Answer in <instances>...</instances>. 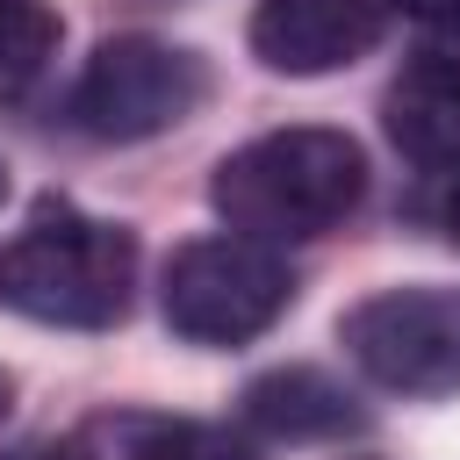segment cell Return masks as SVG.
Instances as JSON below:
<instances>
[{
    "instance_id": "cell-1",
    "label": "cell",
    "mask_w": 460,
    "mask_h": 460,
    "mask_svg": "<svg viewBox=\"0 0 460 460\" xmlns=\"http://www.w3.org/2000/svg\"><path fill=\"white\" fill-rule=\"evenodd\" d=\"M367 194V151L345 129L323 122H295V129H266L237 151L216 158L208 172V201L237 237L259 244H302L338 230Z\"/></svg>"
},
{
    "instance_id": "cell-2",
    "label": "cell",
    "mask_w": 460,
    "mask_h": 460,
    "mask_svg": "<svg viewBox=\"0 0 460 460\" xmlns=\"http://www.w3.org/2000/svg\"><path fill=\"white\" fill-rule=\"evenodd\" d=\"M137 288V230L43 194L29 223L0 244V309L58 331H108L129 316Z\"/></svg>"
},
{
    "instance_id": "cell-3",
    "label": "cell",
    "mask_w": 460,
    "mask_h": 460,
    "mask_svg": "<svg viewBox=\"0 0 460 460\" xmlns=\"http://www.w3.org/2000/svg\"><path fill=\"white\" fill-rule=\"evenodd\" d=\"M295 302V273L273 244L259 237H187L165 259L158 309L187 345H244L273 331Z\"/></svg>"
},
{
    "instance_id": "cell-4",
    "label": "cell",
    "mask_w": 460,
    "mask_h": 460,
    "mask_svg": "<svg viewBox=\"0 0 460 460\" xmlns=\"http://www.w3.org/2000/svg\"><path fill=\"white\" fill-rule=\"evenodd\" d=\"M208 101V58L165 36H108L79 86H72V122L101 144H144L187 122Z\"/></svg>"
},
{
    "instance_id": "cell-5",
    "label": "cell",
    "mask_w": 460,
    "mask_h": 460,
    "mask_svg": "<svg viewBox=\"0 0 460 460\" xmlns=\"http://www.w3.org/2000/svg\"><path fill=\"white\" fill-rule=\"evenodd\" d=\"M345 359L388 395H453L460 388V280L381 288L338 316Z\"/></svg>"
},
{
    "instance_id": "cell-6",
    "label": "cell",
    "mask_w": 460,
    "mask_h": 460,
    "mask_svg": "<svg viewBox=\"0 0 460 460\" xmlns=\"http://www.w3.org/2000/svg\"><path fill=\"white\" fill-rule=\"evenodd\" d=\"M395 0H259L252 7V58L288 79H323L352 58H367L388 29Z\"/></svg>"
},
{
    "instance_id": "cell-7",
    "label": "cell",
    "mask_w": 460,
    "mask_h": 460,
    "mask_svg": "<svg viewBox=\"0 0 460 460\" xmlns=\"http://www.w3.org/2000/svg\"><path fill=\"white\" fill-rule=\"evenodd\" d=\"M381 122L402 158L417 165H460V50H424L395 72Z\"/></svg>"
},
{
    "instance_id": "cell-8",
    "label": "cell",
    "mask_w": 460,
    "mask_h": 460,
    "mask_svg": "<svg viewBox=\"0 0 460 460\" xmlns=\"http://www.w3.org/2000/svg\"><path fill=\"white\" fill-rule=\"evenodd\" d=\"M58 460H259V453L216 424H187L158 410H101L58 446Z\"/></svg>"
},
{
    "instance_id": "cell-9",
    "label": "cell",
    "mask_w": 460,
    "mask_h": 460,
    "mask_svg": "<svg viewBox=\"0 0 460 460\" xmlns=\"http://www.w3.org/2000/svg\"><path fill=\"white\" fill-rule=\"evenodd\" d=\"M237 417L252 431H266V438H338V431L359 424L352 395L331 374H316V367H273V374H259L237 395Z\"/></svg>"
},
{
    "instance_id": "cell-10",
    "label": "cell",
    "mask_w": 460,
    "mask_h": 460,
    "mask_svg": "<svg viewBox=\"0 0 460 460\" xmlns=\"http://www.w3.org/2000/svg\"><path fill=\"white\" fill-rule=\"evenodd\" d=\"M58 50V14L43 0H0V101L29 93Z\"/></svg>"
},
{
    "instance_id": "cell-11",
    "label": "cell",
    "mask_w": 460,
    "mask_h": 460,
    "mask_svg": "<svg viewBox=\"0 0 460 460\" xmlns=\"http://www.w3.org/2000/svg\"><path fill=\"white\" fill-rule=\"evenodd\" d=\"M402 14H417V22H438V29H460V0H395Z\"/></svg>"
},
{
    "instance_id": "cell-12",
    "label": "cell",
    "mask_w": 460,
    "mask_h": 460,
    "mask_svg": "<svg viewBox=\"0 0 460 460\" xmlns=\"http://www.w3.org/2000/svg\"><path fill=\"white\" fill-rule=\"evenodd\" d=\"M431 216H438V230H446V244H460V172L446 180V194H438V208H431Z\"/></svg>"
},
{
    "instance_id": "cell-13",
    "label": "cell",
    "mask_w": 460,
    "mask_h": 460,
    "mask_svg": "<svg viewBox=\"0 0 460 460\" xmlns=\"http://www.w3.org/2000/svg\"><path fill=\"white\" fill-rule=\"evenodd\" d=\"M0 460H58V446H14V453H0Z\"/></svg>"
},
{
    "instance_id": "cell-14",
    "label": "cell",
    "mask_w": 460,
    "mask_h": 460,
    "mask_svg": "<svg viewBox=\"0 0 460 460\" xmlns=\"http://www.w3.org/2000/svg\"><path fill=\"white\" fill-rule=\"evenodd\" d=\"M7 410H14V374L0 367V417H7Z\"/></svg>"
},
{
    "instance_id": "cell-15",
    "label": "cell",
    "mask_w": 460,
    "mask_h": 460,
    "mask_svg": "<svg viewBox=\"0 0 460 460\" xmlns=\"http://www.w3.org/2000/svg\"><path fill=\"white\" fill-rule=\"evenodd\" d=\"M0 201H7V165H0Z\"/></svg>"
}]
</instances>
